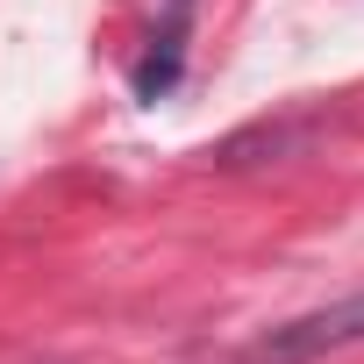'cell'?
Returning a JSON list of instances; mask_svg holds the SVG:
<instances>
[{
  "label": "cell",
  "mask_w": 364,
  "mask_h": 364,
  "mask_svg": "<svg viewBox=\"0 0 364 364\" xmlns=\"http://www.w3.org/2000/svg\"><path fill=\"white\" fill-rule=\"evenodd\" d=\"M186 8H193V0H171L164 29L150 36V50H143V65H136V100H150V107L178 86V65H186Z\"/></svg>",
  "instance_id": "7a4b0ae2"
},
{
  "label": "cell",
  "mask_w": 364,
  "mask_h": 364,
  "mask_svg": "<svg viewBox=\"0 0 364 364\" xmlns=\"http://www.w3.org/2000/svg\"><path fill=\"white\" fill-rule=\"evenodd\" d=\"M300 122H250V129H236V136H222L215 150H208V164H222V171H250V164H279V157H293L300 150Z\"/></svg>",
  "instance_id": "3957f363"
},
{
  "label": "cell",
  "mask_w": 364,
  "mask_h": 364,
  "mask_svg": "<svg viewBox=\"0 0 364 364\" xmlns=\"http://www.w3.org/2000/svg\"><path fill=\"white\" fill-rule=\"evenodd\" d=\"M357 343H364V293H343V300H328V307H307V314H293V321L250 336L236 364H321V357L357 350Z\"/></svg>",
  "instance_id": "6da1fadb"
}]
</instances>
